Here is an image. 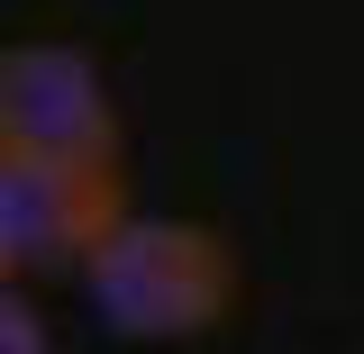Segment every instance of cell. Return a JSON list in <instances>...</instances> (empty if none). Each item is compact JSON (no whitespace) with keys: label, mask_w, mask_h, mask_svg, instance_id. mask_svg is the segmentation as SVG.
<instances>
[{"label":"cell","mask_w":364,"mask_h":354,"mask_svg":"<svg viewBox=\"0 0 364 354\" xmlns=\"http://www.w3.org/2000/svg\"><path fill=\"white\" fill-rule=\"evenodd\" d=\"M91 318L119 345H200L237 309V255L210 219H128L109 227V245L82 264Z\"/></svg>","instance_id":"6da1fadb"},{"label":"cell","mask_w":364,"mask_h":354,"mask_svg":"<svg viewBox=\"0 0 364 354\" xmlns=\"http://www.w3.org/2000/svg\"><path fill=\"white\" fill-rule=\"evenodd\" d=\"M128 219V182L119 164L82 155H0V272L46 282V272H82L109 227Z\"/></svg>","instance_id":"7a4b0ae2"},{"label":"cell","mask_w":364,"mask_h":354,"mask_svg":"<svg viewBox=\"0 0 364 354\" xmlns=\"http://www.w3.org/2000/svg\"><path fill=\"white\" fill-rule=\"evenodd\" d=\"M0 155L119 164V100L82 45H9L0 55Z\"/></svg>","instance_id":"3957f363"},{"label":"cell","mask_w":364,"mask_h":354,"mask_svg":"<svg viewBox=\"0 0 364 354\" xmlns=\"http://www.w3.org/2000/svg\"><path fill=\"white\" fill-rule=\"evenodd\" d=\"M0 354H46V327L28 309V282H9V300H0Z\"/></svg>","instance_id":"277c9868"}]
</instances>
